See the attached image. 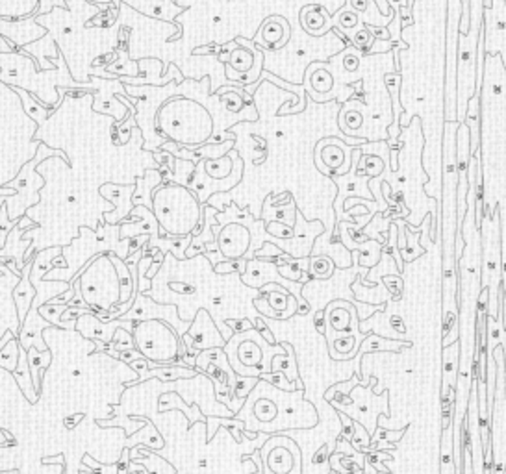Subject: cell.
Masks as SVG:
<instances>
[{"mask_svg":"<svg viewBox=\"0 0 506 474\" xmlns=\"http://www.w3.org/2000/svg\"><path fill=\"white\" fill-rule=\"evenodd\" d=\"M230 67L234 71L247 74L254 67V54L251 50H245V48H238V50L230 52Z\"/></svg>","mask_w":506,"mask_h":474,"instance_id":"cell-16","label":"cell"},{"mask_svg":"<svg viewBox=\"0 0 506 474\" xmlns=\"http://www.w3.org/2000/svg\"><path fill=\"white\" fill-rule=\"evenodd\" d=\"M152 213L166 233L189 237L199 230L202 206L189 187L169 182L158 186L152 193Z\"/></svg>","mask_w":506,"mask_h":474,"instance_id":"cell-2","label":"cell"},{"mask_svg":"<svg viewBox=\"0 0 506 474\" xmlns=\"http://www.w3.org/2000/svg\"><path fill=\"white\" fill-rule=\"evenodd\" d=\"M21 98H22V104H25L26 114L30 115L32 118H36L37 123L41 124L43 121H45V117H47V114H45V108H39V106H37V104L32 102L30 98L26 97V95L21 93Z\"/></svg>","mask_w":506,"mask_h":474,"instance_id":"cell-20","label":"cell"},{"mask_svg":"<svg viewBox=\"0 0 506 474\" xmlns=\"http://www.w3.org/2000/svg\"><path fill=\"white\" fill-rule=\"evenodd\" d=\"M97 424L98 426H126V435H132L138 430H141V426H149L150 423L147 419L140 417V415H132L128 419V424L124 423L123 419H115V421H100V419H97Z\"/></svg>","mask_w":506,"mask_h":474,"instance_id":"cell-17","label":"cell"},{"mask_svg":"<svg viewBox=\"0 0 506 474\" xmlns=\"http://www.w3.org/2000/svg\"><path fill=\"white\" fill-rule=\"evenodd\" d=\"M199 372L197 369H189V367H156V369H149L147 372L140 374V378L135 381H130L126 384V387L135 386V384H141L147 378H160L161 381H173V380H180V378H193L197 377Z\"/></svg>","mask_w":506,"mask_h":474,"instance_id":"cell-9","label":"cell"},{"mask_svg":"<svg viewBox=\"0 0 506 474\" xmlns=\"http://www.w3.org/2000/svg\"><path fill=\"white\" fill-rule=\"evenodd\" d=\"M460 372V341L444 348V387H441V397H445L451 389L456 387Z\"/></svg>","mask_w":506,"mask_h":474,"instance_id":"cell-7","label":"cell"},{"mask_svg":"<svg viewBox=\"0 0 506 474\" xmlns=\"http://www.w3.org/2000/svg\"><path fill=\"white\" fill-rule=\"evenodd\" d=\"M84 419V413H76V415H72V417H65L63 419V424L67 430H72V428H76V424L80 423Z\"/></svg>","mask_w":506,"mask_h":474,"instance_id":"cell-22","label":"cell"},{"mask_svg":"<svg viewBox=\"0 0 506 474\" xmlns=\"http://www.w3.org/2000/svg\"><path fill=\"white\" fill-rule=\"evenodd\" d=\"M13 378L17 380V386L21 387L22 395H25L32 404H36L39 400V397L34 391V381H32V372L30 365H28V354L21 346V352H19V363H17V369L13 372Z\"/></svg>","mask_w":506,"mask_h":474,"instance_id":"cell-11","label":"cell"},{"mask_svg":"<svg viewBox=\"0 0 506 474\" xmlns=\"http://www.w3.org/2000/svg\"><path fill=\"white\" fill-rule=\"evenodd\" d=\"M464 123L470 128V152L473 156L481 150V95H473L470 98Z\"/></svg>","mask_w":506,"mask_h":474,"instance_id":"cell-8","label":"cell"},{"mask_svg":"<svg viewBox=\"0 0 506 474\" xmlns=\"http://www.w3.org/2000/svg\"><path fill=\"white\" fill-rule=\"evenodd\" d=\"M156 128L182 147H201L213 134V118L201 102L187 97L167 100L156 114Z\"/></svg>","mask_w":506,"mask_h":474,"instance_id":"cell-1","label":"cell"},{"mask_svg":"<svg viewBox=\"0 0 506 474\" xmlns=\"http://www.w3.org/2000/svg\"><path fill=\"white\" fill-rule=\"evenodd\" d=\"M204 170H206L208 176H212L215 180H222L230 175L232 170V156L227 154L219 158V160H213V158H208L204 161Z\"/></svg>","mask_w":506,"mask_h":474,"instance_id":"cell-14","label":"cell"},{"mask_svg":"<svg viewBox=\"0 0 506 474\" xmlns=\"http://www.w3.org/2000/svg\"><path fill=\"white\" fill-rule=\"evenodd\" d=\"M71 374H72V377H80V374H82V371H80V369H74V371H72Z\"/></svg>","mask_w":506,"mask_h":474,"instance_id":"cell-24","label":"cell"},{"mask_svg":"<svg viewBox=\"0 0 506 474\" xmlns=\"http://www.w3.org/2000/svg\"><path fill=\"white\" fill-rule=\"evenodd\" d=\"M254 415L258 421H264V423H269V421H273L277 417V406L274 402L264 398V400H258L256 406H254Z\"/></svg>","mask_w":506,"mask_h":474,"instance_id":"cell-19","label":"cell"},{"mask_svg":"<svg viewBox=\"0 0 506 474\" xmlns=\"http://www.w3.org/2000/svg\"><path fill=\"white\" fill-rule=\"evenodd\" d=\"M13 299H15V304L19 308V320H21V326L25 325L26 317H28V309H30L32 300L36 299V289L32 287L30 284V274H28V269L22 273L21 284L17 285V289L13 291Z\"/></svg>","mask_w":506,"mask_h":474,"instance_id":"cell-12","label":"cell"},{"mask_svg":"<svg viewBox=\"0 0 506 474\" xmlns=\"http://www.w3.org/2000/svg\"><path fill=\"white\" fill-rule=\"evenodd\" d=\"M19 352H21L19 339L11 337V339L4 345V348L0 351V367L10 372L15 371L17 363H19Z\"/></svg>","mask_w":506,"mask_h":474,"instance_id":"cell-15","label":"cell"},{"mask_svg":"<svg viewBox=\"0 0 506 474\" xmlns=\"http://www.w3.org/2000/svg\"><path fill=\"white\" fill-rule=\"evenodd\" d=\"M441 459H439V473L441 474H456L455 452H453V421L441 430Z\"/></svg>","mask_w":506,"mask_h":474,"instance_id":"cell-13","label":"cell"},{"mask_svg":"<svg viewBox=\"0 0 506 474\" xmlns=\"http://www.w3.org/2000/svg\"><path fill=\"white\" fill-rule=\"evenodd\" d=\"M132 335L135 348L149 360V369L160 367L164 361H171L175 367H186V363L178 358L180 337L164 320H138Z\"/></svg>","mask_w":506,"mask_h":474,"instance_id":"cell-4","label":"cell"},{"mask_svg":"<svg viewBox=\"0 0 506 474\" xmlns=\"http://www.w3.org/2000/svg\"><path fill=\"white\" fill-rule=\"evenodd\" d=\"M206 465H208L206 459H201V461H199V467H206Z\"/></svg>","mask_w":506,"mask_h":474,"instance_id":"cell-25","label":"cell"},{"mask_svg":"<svg viewBox=\"0 0 506 474\" xmlns=\"http://www.w3.org/2000/svg\"><path fill=\"white\" fill-rule=\"evenodd\" d=\"M109 346L114 348L115 352H130V351H135V341H134V335L126 332L124 328H117L114 334V339L109 343Z\"/></svg>","mask_w":506,"mask_h":474,"instance_id":"cell-18","label":"cell"},{"mask_svg":"<svg viewBox=\"0 0 506 474\" xmlns=\"http://www.w3.org/2000/svg\"><path fill=\"white\" fill-rule=\"evenodd\" d=\"M26 354H28V365H30L32 381H34V391H36V395L39 397V395H41L43 374H45V371H47L48 365H51L52 354L51 351L41 354V351H37L36 346H32Z\"/></svg>","mask_w":506,"mask_h":474,"instance_id":"cell-10","label":"cell"},{"mask_svg":"<svg viewBox=\"0 0 506 474\" xmlns=\"http://www.w3.org/2000/svg\"><path fill=\"white\" fill-rule=\"evenodd\" d=\"M11 337H13V334H11V332H8V334H6L4 337H2V339H0V351H2V348H4V345H6V343H8V341L11 339Z\"/></svg>","mask_w":506,"mask_h":474,"instance_id":"cell-23","label":"cell"},{"mask_svg":"<svg viewBox=\"0 0 506 474\" xmlns=\"http://www.w3.org/2000/svg\"><path fill=\"white\" fill-rule=\"evenodd\" d=\"M0 276H2V269H0Z\"/></svg>","mask_w":506,"mask_h":474,"instance_id":"cell-26","label":"cell"},{"mask_svg":"<svg viewBox=\"0 0 506 474\" xmlns=\"http://www.w3.org/2000/svg\"><path fill=\"white\" fill-rule=\"evenodd\" d=\"M109 254L112 252L95 256L86 265L82 273L78 274V285H80L82 299L89 306L93 315L100 313L102 309H109L115 304H119V274H117L115 263L112 262Z\"/></svg>","mask_w":506,"mask_h":474,"instance_id":"cell-3","label":"cell"},{"mask_svg":"<svg viewBox=\"0 0 506 474\" xmlns=\"http://www.w3.org/2000/svg\"><path fill=\"white\" fill-rule=\"evenodd\" d=\"M228 328H232L234 334H243V332H248L254 328V323H251L248 319H234L227 320Z\"/></svg>","mask_w":506,"mask_h":474,"instance_id":"cell-21","label":"cell"},{"mask_svg":"<svg viewBox=\"0 0 506 474\" xmlns=\"http://www.w3.org/2000/svg\"><path fill=\"white\" fill-rule=\"evenodd\" d=\"M217 233V250L221 252L225 259H241L248 250L251 245V232L241 224H227L221 228V232Z\"/></svg>","mask_w":506,"mask_h":474,"instance_id":"cell-5","label":"cell"},{"mask_svg":"<svg viewBox=\"0 0 506 474\" xmlns=\"http://www.w3.org/2000/svg\"><path fill=\"white\" fill-rule=\"evenodd\" d=\"M119 328L117 320H112V323H102V320L95 317L93 313H86L82 317L76 319V330L88 337L91 341H104V343H109L114 339L115 330Z\"/></svg>","mask_w":506,"mask_h":474,"instance_id":"cell-6","label":"cell"}]
</instances>
